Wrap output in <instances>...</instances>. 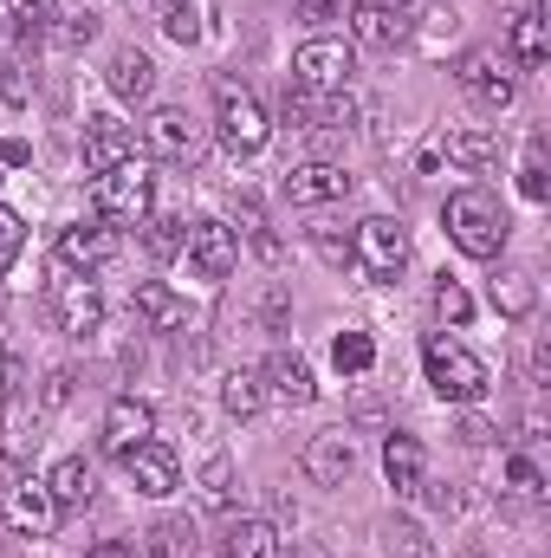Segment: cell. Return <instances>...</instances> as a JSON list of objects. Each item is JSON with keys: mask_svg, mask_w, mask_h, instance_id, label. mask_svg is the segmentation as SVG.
I'll return each instance as SVG.
<instances>
[{"mask_svg": "<svg viewBox=\"0 0 551 558\" xmlns=\"http://www.w3.org/2000/svg\"><path fill=\"white\" fill-rule=\"evenodd\" d=\"M441 228H448V241H454L467 260H500V247H506V234H513L500 195L480 189V182H474V189H454V195L441 202Z\"/></svg>", "mask_w": 551, "mask_h": 558, "instance_id": "1", "label": "cell"}, {"mask_svg": "<svg viewBox=\"0 0 551 558\" xmlns=\"http://www.w3.org/2000/svg\"><path fill=\"white\" fill-rule=\"evenodd\" d=\"M421 371H428V390L441 397V403H480L487 390H493V371H487V357H474L461 338H428V351H421Z\"/></svg>", "mask_w": 551, "mask_h": 558, "instance_id": "2", "label": "cell"}, {"mask_svg": "<svg viewBox=\"0 0 551 558\" xmlns=\"http://www.w3.org/2000/svg\"><path fill=\"white\" fill-rule=\"evenodd\" d=\"M91 208H98L105 228H143L149 208H156V175H149V162L131 156V162L105 169V175L91 182Z\"/></svg>", "mask_w": 551, "mask_h": 558, "instance_id": "3", "label": "cell"}, {"mask_svg": "<svg viewBox=\"0 0 551 558\" xmlns=\"http://www.w3.org/2000/svg\"><path fill=\"white\" fill-rule=\"evenodd\" d=\"M215 137H221V149H234V156H260L267 137H273L267 105H260L241 78H221V85H215Z\"/></svg>", "mask_w": 551, "mask_h": 558, "instance_id": "4", "label": "cell"}, {"mask_svg": "<svg viewBox=\"0 0 551 558\" xmlns=\"http://www.w3.org/2000/svg\"><path fill=\"white\" fill-rule=\"evenodd\" d=\"M351 267L364 279H403L409 267V228L396 221V215H364L357 221V234H351Z\"/></svg>", "mask_w": 551, "mask_h": 558, "instance_id": "5", "label": "cell"}, {"mask_svg": "<svg viewBox=\"0 0 551 558\" xmlns=\"http://www.w3.org/2000/svg\"><path fill=\"white\" fill-rule=\"evenodd\" d=\"M351 72H357V46H344V39H305V46L292 52V85H298V92L338 98V92L351 85Z\"/></svg>", "mask_w": 551, "mask_h": 558, "instance_id": "6", "label": "cell"}, {"mask_svg": "<svg viewBox=\"0 0 551 558\" xmlns=\"http://www.w3.org/2000/svg\"><path fill=\"white\" fill-rule=\"evenodd\" d=\"M454 78H461V92L480 98L487 111H506V105L519 98V72H513L506 52H493V46H467V52L454 59Z\"/></svg>", "mask_w": 551, "mask_h": 558, "instance_id": "7", "label": "cell"}, {"mask_svg": "<svg viewBox=\"0 0 551 558\" xmlns=\"http://www.w3.org/2000/svg\"><path fill=\"white\" fill-rule=\"evenodd\" d=\"M0 513H7V526H13L20 539H52V533H59V520H65V507L52 500L46 474H20V481L7 487Z\"/></svg>", "mask_w": 551, "mask_h": 558, "instance_id": "8", "label": "cell"}, {"mask_svg": "<svg viewBox=\"0 0 551 558\" xmlns=\"http://www.w3.org/2000/svg\"><path fill=\"white\" fill-rule=\"evenodd\" d=\"M182 254H188V267L201 279H234L241 267V234L228 228V221H188V241H182Z\"/></svg>", "mask_w": 551, "mask_h": 558, "instance_id": "9", "label": "cell"}, {"mask_svg": "<svg viewBox=\"0 0 551 558\" xmlns=\"http://www.w3.org/2000/svg\"><path fill=\"white\" fill-rule=\"evenodd\" d=\"M344 195H351V169H344V162L311 156V162H292V169H285V202H292V208H331V202H344Z\"/></svg>", "mask_w": 551, "mask_h": 558, "instance_id": "10", "label": "cell"}, {"mask_svg": "<svg viewBox=\"0 0 551 558\" xmlns=\"http://www.w3.org/2000/svg\"><path fill=\"white\" fill-rule=\"evenodd\" d=\"M52 318H59L65 338H91V331L105 325V292H98L85 274L52 279Z\"/></svg>", "mask_w": 551, "mask_h": 558, "instance_id": "11", "label": "cell"}, {"mask_svg": "<svg viewBox=\"0 0 551 558\" xmlns=\"http://www.w3.org/2000/svg\"><path fill=\"white\" fill-rule=\"evenodd\" d=\"M118 260V228H105V221H72V228H59V267L65 274H98V267H111Z\"/></svg>", "mask_w": 551, "mask_h": 558, "instance_id": "12", "label": "cell"}, {"mask_svg": "<svg viewBox=\"0 0 551 558\" xmlns=\"http://www.w3.org/2000/svg\"><path fill=\"white\" fill-rule=\"evenodd\" d=\"M124 474H131V487L137 494H149V500H169L175 487H182V461H175V448L169 441H137L131 454H124Z\"/></svg>", "mask_w": 551, "mask_h": 558, "instance_id": "13", "label": "cell"}, {"mask_svg": "<svg viewBox=\"0 0 551 558\" xmlns=\"http://www.w3.org/2000/svg\"><path fill=\"white\" fill-rule=\"evenodd\" d=\"M351 46L396 52V46H409V20H403V13H390L383 0H351Z\"/></svg>", "mask_w": 551, "mask_h": 558, "instance_id": "14", "label": "cell"}, {"mask_svg": "<svg viewBox=\"0 0 551 558\" xmlns=\"http://www.w3.org/2000/svg\"><path fill=\"white\" fill-rule=\"evenodd\" d=\"M143 137H149V156H162V162H195L201 156V131H195V118L188 111H149V124H143Z\"/></svg>", "mask_w": 551, "mask_h": 558, "instance_id": "15", "label": "cell"}, {"mask_svg": "<svg viewBox=\"0 0 551 558\" xmlns=\"http://www.w3.org/2000/svg\"><path fill=\"white\" fill-rule=\"evenodd\" d=\"M39 448V403L26 390H7L0 397V454L7 461H26Z\"/></svg>", "mask_w": 551, "mask_h": 558, "instance_id": "16", "label": "cell"}, {"mask_svg": "<svg viewBox=\"0 0 551 558\" xmlns=\"http://www.w3.org/2000/svg\"><path fill=\"white\" fill-rule=\"evenodd\" d=\"M156 435V410L143 403V397H111V410H105V448L124 461L137 441H149Z\"/></svg>", "mask_w": 551, "mask_h": 558, "instance_id": "17", "label": "cell"}, {"mask_svg": "<svg viewBox=\"0 0 551 558\" xmlns=\"http://www.w3.org/2000/svg\"><path fill=\"white\" fill-rule=\"evenodd\" d=\"M351 468H357V448H351V435H344V428L311 435V448H305V474H311L318 487H344V481H351Z\"/></svg>", "mask_w": 551, "mask_h": 558, "instance_id": "18", "label": "cell"}, {"mask_svg": "<svg viewBox=\"0 0 551 558\" xmlns=\"http://www.w3.org/2000/svg\"><path fill=\"white\" fill-rule=\"evenodd\" d=\"M260 377H267V397L292 403V410H305V403L318 397V377H311V364H305L298 351H273V357L260 364Z\"/></svg>", "mask_w": 551, "mask_h": 558, "instance_id": "19", "label": "cell"}, {"mask_svg": "<svg viewBox=\"0 0 551 558\" xmlns=\"http://www.w3.org/2000/svg\"><path fill=\"white\" fill-rule=\"evenodd\" d=\"M105 85H111V98H118V105H149V92H156V65H149V52L118 46V52H111V65H105Z\"/></svg>", "mask_w": 551, "mask_h": 558, "instance_id": "20", "label": "cell"}, {"mask_svg": "<svg viewBox=\"0 0 551 558\" xmlns=\"http://www.w3.org/2000/svg\"><path fill=\"white\" fill-rule=\"evenodd\" d=\"M487 292H493V312L506 325H526L539 312V279L526 274V267H500V274L487 279Z\"/></svg>", "mask_w": 551, "mask_h": 558, "instance_id": "21", "label": "cell"}, {"mask_svg": "<svg viewBox=\"0 0 551 558\" xmlns=\"http://www.w3.org/2000/svg\"><path fill=\"white\" fill-rule=\"evenodd\" d=\"M131 305H137V318L149 325V331H175V325H188V299H182L175 286H162V279H137Z\"/></svg>", "mask_w": 551, "mask_h": 558, "instance_id": "22", "label": "cell"}, {"mask_svg": "<svg viewBox=\"0 0 551 558\" xmlns=\"http://www.w3.org/2000/svg\"><path fill=\"white\" fill-rule=\"evenodd\" d=\"M137 149H131V131L118 124V118H85V169L91 175H105V169H118V162H131Z\"/></svg>", "mask_w": 551, "mask_h": 558, "instance_id": "23", "label": "cell"}, {"mask_svg": "<svg viewBox=\"0 0 551 558\" xmlns=\"http://www.w3.org/2000/svg\"><path fill=\"white\" fill-rule=\"evenodd\" d=\"M546 59H551V33H546V13L532 7V13H519L513 33H506V65H513V72H539Z\"/></svg>", "mask_w": 551, "mask_h": 558, "instance_id": "24", "label": "cell"}, {"mask_svg": "<svg viewBox=\"0 0 551 558\" xmlns=\"http://www.w3.org/2000/svg\"><path fill=\"white\" fill-rule=\"evenodd\" d=\"M421 474H428V454H421V441L396 428V435L383 441V481H390L396 494H421Z\"/></svg>", "mask_w": 551, "mask_h": 558, "instance_id": "25", "label": "cell"}, {"mask_svg": "<svg viewBox=\"0 0 551 558\" xmlns=\"http://www.w3.org/2000/svg\"><path fill=\"white\" fill-rule=\"evenodd\" d=\"M228 558H285V539H279L273 520H228Z\"/></svg>", "mask_w": 551, "mask_h": 558, "instance_id": "26", "label": "cell"}, {"mask_svg": "<svg viewBox=\"0 0 551 558\" xmlns=\"http://www.w3.org/2000/svg\"><path fill=\"white\" fill-rule=\"evenodd\" d=\"M46 487H52V500L72 513V507H85L91 500V487H98V474H91V461L85 454H65V461H52V474H46Z\"/></svg>", "mask_w": 551, "mask_h": 558, "instance_id": "27", "label": "cell"}, {"mask_svg": "<svg viewBox=\"0 0 551 558\" xmlns=\"http://www.w3.org/2000/svg\"><path fill=\"white\" fill-rule=\"evenodd\" d=\"M221 410L234 422H254L267 410V377H260V371H228V377H221Z\"/></svg>", "mask_w": 551, "mask_h": 558, "instance_id": "28", "label": "cell"}, {"mask_svg": "<svg viewBox=\"0 0 551 558\" xmlns=\"http://www.w3.org/2000/svg\"><path fill=\"white\" fill-rule=\"evenodd\" d=\"M434 156H448V162H461V169H487V162L500 156V137H493V131H448V137L434 143Z\"/></svg>", "mask_w": 551, "mask_h": 558, "instance_id": "29", "label": "cell"}, {"mask_svg": "<svg viewBox=\"0 0 551 558\" xmlns=\"http://www.w3.org/2000/svg\"><path fill=\"white\" fill-rule=\"evenodd\" d=\"M0 13H7V26H13V33H20L26 46H33V39H39V33H46V26L59 20V0H7Z\"/></svg>", "mask_w": 551, "mask_h": 558, "instance_id": "30", "label": "cell"}, {"mask_svg": "<svg viewBox=\"0 0 551 558\" xmlns=\"http://www.w3.org/2000/svg\"><path fill=\"white\" fill-rule=\"evenodd\" d=\"M331 364H338L344 377H364V371L377 364V338H370V331H338V344H331Z\"/></svg>", "mask_w": 551, "mask_h": 558, "instance_id": "31", "label": "cell"}, {"mask_svg": "<svg viewBox=\"0 0 551 558\" xmlns=\"http://www.w3.org/2000/svg\"><path fill=\"white\" fill-rule=\"evenodd\" d=\"M195 487H201V500H208V507H234V487H241V474H234V461H228V454H208Z\"/></svg>", "mask_w": 551, "mask_h": 558, "instance_id": "32", "label": "cell"}, {"mask_svg": "<svg viewBox=\"0 0 551 558\" xmlns=\"http://www.w3.org/2000/svg\"><path fill=\"white\" fill-rule=\"evenodd\" d=\"M434 318H441V325H454V331H461V325H467V318H474V292H467V286H461V279H434Z\"/></svg>", "mask_w": 551, "mask_h": 558, "instance_id": "33", "label": "cell"}, {"mask_svg": "<svg viewBox=\"0 0 551 558\" xmlns=\"http://www.w3.org/2000/svg\"><path fill=\"white\" fill-rule=\"evenodd\" d=\"M188 546H195L188 520H162V526H149V533H143V558H182Z\"/></svg>", "mask_w": 551, "mask_h": 558, "instance_id": "34", "label": "cell"}, {"mask_svg": "<svg viewBox=\"0 0 551 558\" xmlns=\"http://www.w3.org/2000/svg\"><path fill=\"white\" fill-rule=\"evenodd\" d=\"M506 494L513 500H532V507L546 500V474L532 468V454H506Z\"/></svg>", "mask_w": 551, "mask_h": 558, "instance_id": "35", "label": "cell"}, {"mask_svg": "<svg viewBox=\"0 0 551 558\" xmlns=\"http://www.w3.org/2000/svg\"><path fill=\"white\" fill-rule=\"evenodd\" d=\"M143 228H149L143 241H149V254H156V260H169V254H182V241H188V221H175V215H149Z\"/></svg>", "mask_w": 551, "mask_h": 558, "instance_id": "36", "label": "cell"}, {"mask_svg": "<svg viewBox=\"0 0 551 558\" xmlns=\"http://www.w3.org/2000/svg\"><path fill=\"white\" fill-rule=\"evenodd\" d=\"M519 189H526V202H546V195H551V175H546V137L526 143V162H519Z\"/></svg>", "mask_w": 551, "mask_h": 558, "instance_id": "37", "label": "cell"}, {"mask_svg": "<svg viewBox=\"0 0 551 558\" xmlns=\"http://www.w3.org/2000/svg\"><path fill=\"white\" fill-rule=\"evenodd\" d=\"M20 247H26V221L0 202V279L13 274V260H20Z\"/></svg>", "mask_w": 551, "mask_h": 558, "instance_id": "38", "label": "cell"}, {"mask_svg": "<svg viewBox=\"0 0 551 558\" xmlns=\"http://www.w3.org/2000/svg\"><path fill=\"white\" fill-rule=\"evenodd\" d=\"M162 33H169L175 46H188V39L201 33V20H195V0H175V7L162 13Z\"/></svg>", "mask_w": 551, "mask_h": 558, "instance_id": "39", "label": "cell"}, {"mask_svg": "<svg viewBox=\"0 0 551 558\" xmlns=\"http://www.w3.org/2000/svg\"><path fill=\"white\" fill-rule=\"evenodd\" d=\"M305 234H311V247H318V254H325L331 267H344V260H351V241H344V234H338L331 221H318V228H305Z\"/></svg>", "mask_w": 551, "mask_h": 558, "instance_id": "40", "label": "cell"}, {"mask_svg": "<svg viewBox=\"0 0 551 558\" xmlns=\"http://www.w3.org/2000/svg\"><path fill=\"white\" fill-rule=\"evenodd\" d=\"M72 384H78V377H72L65 364H59V371H46V390H39V416H46V410H65V403H72Z\"/></svg>", "mask_w": 551, "mask_h": 558, "instance_id": "41", "label": "cell"}, {"mask_svg": "<svg viewBox=\"0 0 551 558\" xmlns=\"http://www.w3.org/2000/svg\"><path fill=\"white\" fill-rule=\"evenodd\" d=\"M383 546H390L396 558H434V553H428V539H421V526H409V520H403V526H390V539H383Z\"/></svg>", "mask_w": 551, "mask_h": 558, "instance_id": "42", "label": "cell"}, {"mask_svg": "<svg viewBox=\"0 0 551 558\" xmlns=\"http://www.w3.org/2000/svg\"><path fill=\"white\" fill-rule=\"evenodd\" d=\"M59 39H65L72 52H78V46H91V39H98V13H72V20L59 26Z\"/></svg>", "mask_w": 551, "mask_h": 558, "instance_id": "43", "label": "cell"}, {"mask_svg": "<svg viewBox=\"0 0 551 558\" xmlns=\"http://www.w3.org/2000/svg\"><path fill=\"white\" fill-rule=\"evenodd\" d=\"M344 13V0H298V20L305 26H325V20H338Z\"/></svg>", "mask_w": 551, "mask_h": 558, "instance_id": "44", "label": "cell"}, {"mask_svg": "<svg viewBox=\"0 0 551 558\" xmlns=\"http://www.w3.org/2000/svg\"><path fill=\"white\" fill-rule=\"evenodd\" d=\"M85 558H143L137 546H124V539H105V546H91Z\"/></svg>", "mask_w": 551, "mask_h": 558, "instance_id": "45", "label": "cell"}, {"mask_svg": "<svg viewBox=\"0 0 551 558\" xmlns=\"http://www.w3.org/2000/svg\"><path fill=\"white\" fill-rule=\"evenodd\" d=\"M0 162H13V169H20V162H33V149H26L20 137H7V143H0Z\"/></svg>", "mask_w": 551, "mask_h": 558, "instance_id": "46", "label": "cell"}, {"mask_svg": "<svg viewBox=\"0 0 551 558\" xmlns=\"http://www.w3.org/2000/svg\"><path fill=\"white\" fill-rule=\"evenodd\" d=\"M487 435H493V428H487V422H480V416H467V422H461V441H467V448H480Z\"/></svg>", "mask_w": 551, "mask_h": 558, "instance_id": "47", "label": "cell"}, {"mask_svg": "<svg viewBox=\"0 0 551 558\" xmlns=\"http://www.w3.org/2000/svg\"><path fill=\"white\" fill-rule=\"evenodd\" d=\"M149 7H156V13H169V7H175V0H149Z\"/></svg>", "mask_w": 551, "mask_h": 558, "instance_id": "48", "label": "cell"}, {"mask_svg": "<svg viewBox=\"0 0 551 558\" xmlns=\"http://www.w3.org/2000/svg\"><path fill=\"white\" fill-rule=\"evenodd\" d=\"M0 39H7V13H0Z\"/></svg>", "mask_w": 551, "mask_h": 558, "instance_id": "49", "label": "cell"}]
</instances>
